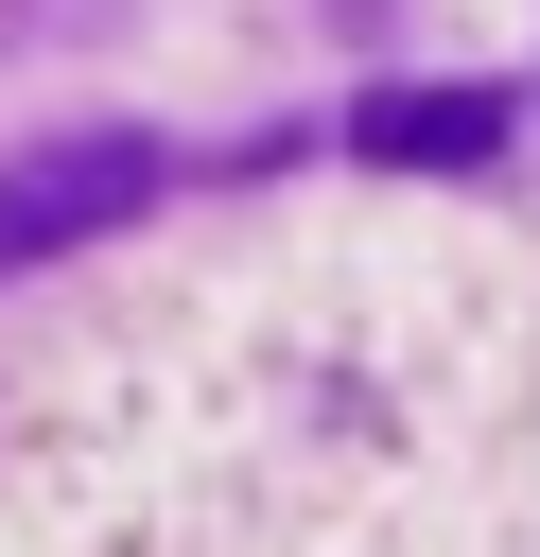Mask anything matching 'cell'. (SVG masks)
Instances as JSON below:
<instances>
[{
	"mask_svg": "<svg viewBox=\"0 0 540 557\" xmlns=\"http://www.w3.org/2000/svg\"><path fill=\"white\" fill-rule=\"evenodd\" d=\"M348 157H383V174H488L505 157V87H366Z\"/></svg>",
	"mask_w": 540,
	"mask_h": 557,
	"instance_id": "cell-2",
	"label": "cell"
},
{
	"mask_svg": "<svg viewBox=\"0 0 540 557\" xmlns=\"http://www.w3.org/2000/svg\"><path fill=\"white\" fill-rule=\"evenodd\" d=\"M139 209H157V139H122V122L17 139V157H0V278H35V261H70V244H105V226H139Z\"/></svg>",
	"mask_w": 540,
	"mask_h": 557,
	"instance_id": "cell-1",
	"label": "cell"
}]
</instances>
